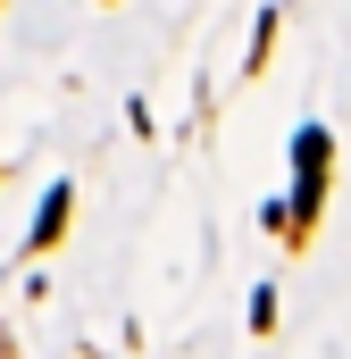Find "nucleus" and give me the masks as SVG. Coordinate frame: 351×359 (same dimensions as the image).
Here are the masks:
<instances>
[{"label": "nucleus", "instance_id": "f257e3e1", "mask_svg": "<svg viewBox=\"0 0 351 359\" xmlns=\"http://www.w3.org/2000/svg\"><path fill=\"white\" fill-rule=\"evenodd\" d=\"M293 168H301V201H293L276 226H310V217H318V192H326V134H318V126H301V142H293Z\"/></svg>", "mask_w": 351, "mask_h": 359}, {"label": "nucleus", "instance_id": "f03ea898", "mask_svg": "<svg viewBox=\"0 0 351 359\" xmlns=\"http://www.w3.org/2000/svg\"><path fill=\"white\" fill-rule=\"evenodd\" d=\"M67 201H76V192H67V184H51V201H42V217H34V234H25L34 251H42V243H59V226H67Z\"/></svg>", "mask_w": 351, "mask_h": 359}]
</instances>
